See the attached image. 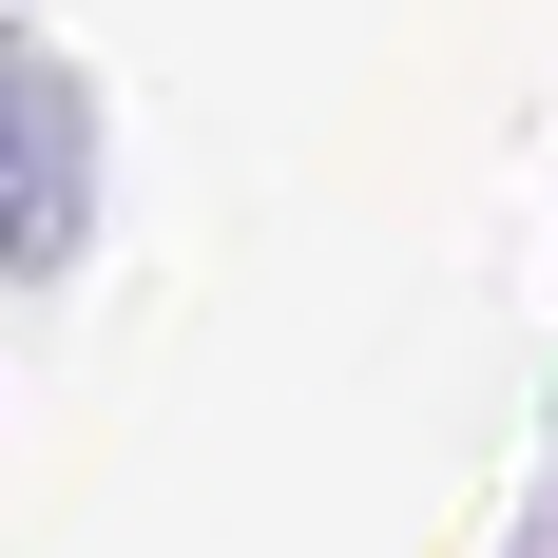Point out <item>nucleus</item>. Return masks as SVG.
I'll return each instance as SVG.
<instances>
[{
	"mask_svg": "<svg viewBox=\"0 0 558 558\" xmlns=\"http://www.w3.org/2000/svg\"><path fill=\"white\" fill-rule=\"evenodd\" d=\"M58 193H77V155H58V77L0 39V251H58Z\"/></svg>",
	"mask_w": 558,
	"mask_h": 558,
	"instance_id": "f257e3e1",
	"label": "nucleus"
}]
</instances>
